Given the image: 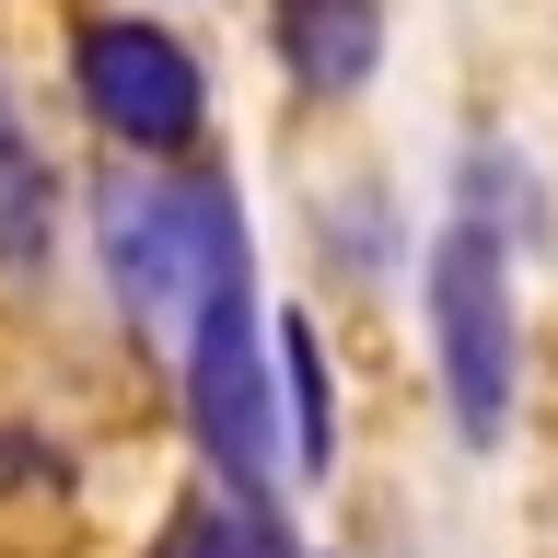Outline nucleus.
Instances as JSON below:
<instances>
[{"mask_svg":"<svg viewBox=\"0 0 558 558\" xmlns=\"http://www.w3.org/2000/svg\"><path fill=\"white\" fill-rule=\"evenodd\" d=\"M186 418H198L221 488L268 500L279 465V384L268 326H256V268H244V209L221 174H198V291H186Z\"/></svg>","mask_w":558,"mask_h":558,"instance_id":"obj_1","label":"nucleus"},{"mask_svg":"<svg viewBox=\"0 0 558 558\" xmlns=\"http://www.w3.org/2000/svg\"><path fill=\"white\" fill-rule=\"evenodd\" d=\"M430 338H442L453 430L488 453L500 430H512V373H523V338H512V256H500V233H488V209H465V221L430 244Z\"/></svg>","mask_w":558,"mask_h":558,"instance_id":"obj_2","label":"nucleus"},{"mask_svg":"<svg viewBox=\"0 0 558 558\" xmlns=\"http://www.w3.org/2000/svg\"><path fill=\"white\" fill-rule=\"evenodd\" d=\"M70 70H82L94 129H117L129 151H186V140H198V105H209V94H198V59H186L163 24L105 12V24H82Z\"/></svg>","mask_w":558,"mask_h":558,"instance_id":"obj_3","label":"nucleus"},{"mask_svg":"<svg viewBox=\"0 0 558 558\" xmlns=\"http://www.w3.org/2000/svg\"><path fill=\"white\" fill-rule=\"evenodd\" d=\"M105 268L140 326H163L198 291V186H117L105 198Z\"/></svg>","mask_w":558,"mask_h":558,"instance_id":"obj_4","label":"nucleus"},{"mask_svg":"<svg viewBox=\"0 0 558 558\" xmlns=\"http://www.w3.org/2000/svg\"><path fill=\"white\" fill-rule=\"evenodd\" d=\"M268 24L303 94H361L384 59V0H268Z\"/></svg>","mask_w":558,"mask_h":558,"instance_id":"obj_5","label":"nucleus"},{"mask_svg":"<svg viewBox=\"0 0 558 558\" xmlns=\"http://www.w3.org/2000/svg\"><path fill=\"white\" fill-rule=\"evenodd\" d=\"M279 396H291V465L326 477V465H338V396H326V338H314V314H279Z\"/></svg>","mask_w":558,"mask_h":558,"instance_id":"obj_6","label":"nucleus"},{"mask_svg":"<svg viewBox=\"0 0 558 558\" xmlns=\"http://www.w3.org/2000/svg\"><path fill=\"white\" fill-rule=\"evenodd\" d=\"M24 268H47V151L0 105V279H24Z\"/></svg>","mask_w":558,"mask_h":558,"instance_id":"obj_7","label":"nucleus"},{"mask_svg":"<svg viewBox=\"0 0 558 558\" xmlns=\"http://www.w3.org/2000/svg\"><path fill=\"white\" fill-rule=\"evenodd\" d=\"M163 558H291V535L268 523V500H244V488H209V500H186V512H174Z\"/></svg>","mask_w":558,"mask_h":558,"instance_id":"obj_8","label":"nucleus"}]
</instances>
